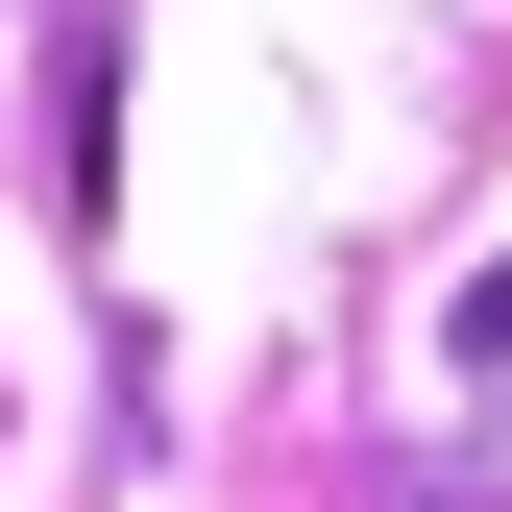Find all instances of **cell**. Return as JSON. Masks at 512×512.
<instances>
[{"instance_id": "6da1fadb", "label": "cell", "mask_w": 512, "mask_h": 512, "mask_svg": "<svg viewBox=\"0 0 512 512\" xmlns=\"http://www.w3.org/2000/svg\"><path fill=\"white\" fill-rule=\"evenodd\" d=\"M464 415L512 439V269H464Z\"/></svg>"}, {"instance_id": "7a4b0ae2", "label": "cell", "mask_w": 512, "mask_h": 512, "mask_svg": "<svg viewBox=\"0 0 512 512\" xmlns=\"http://www.w3.org/2000/svg\"><path fill=\"white\" fill-rule=\"evenodd\" d=\"M366 512H488V488H366Z\"/></svg>"}]
</instances>
